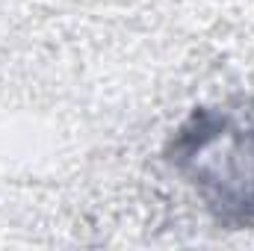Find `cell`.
<instances>
[{
    "label": "cell",
    "mask_w": 254,
    "mask_h": 251,
    "mask_svg": "<svg viewBox=\"0 0 254 251\" xmlns=\"http://www.w3.org/2000/svg\"><path fill=\"white\" fill-rule=\"evenodd\" d=\"M175 163L219 222L254 228V130L195 113L175 142Z\"/></svg>",
    "instance_id": "1"
}]
</instances>
